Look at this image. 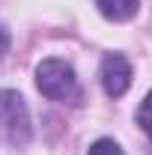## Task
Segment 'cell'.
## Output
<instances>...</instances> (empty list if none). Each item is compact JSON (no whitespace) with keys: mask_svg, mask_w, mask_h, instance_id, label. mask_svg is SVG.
<instances>
[{"mask_svg":"<svg viewBox=\"0 0 152 155\" xmlns=\"http://www.w3.org/2000/svg\"><path fill=\"white\" fill-rule=\"evenodd\" d=\"M101 87L111 98H119L131 87V66L122 54H107L101 60Z\"/></svg>","mask_w":152,"mask_h":155,"instance_id":"cell-3","label":"cell"},{"mask_svg":"<svg viewBox=\"0 0 152 155\" xmlns=\"http://www.w3.org/2000/svg\"><path fill=\"white\" fill-rule=\"evenodd\" d=\"M137 125L146 131V137L152 140V93L143 101H140V107H137Z\"/></svg>","mask_w":152,"mask_h":155,"instance_id":"cell-5","label":"cell"},{"mask_svg":"<svg viewBox=\"0 0 152 155\" xmlns=\"http://www.w3.org/2000/svg\"><path fill=\"white\" fill-rule=\"evenodd\" d=\"M6 48H9V33H6V30L0 27V57L6 54Z\"/></svg>","mask_w":152,"mask_h":155,"instance_id":"cell-7","label":"cell"},{"mask_svg":"<svg viewBox=\"0 0 152 155\" xmlns=\"http://www.w3.org/2000/svg\"><path fill=\"white\" fill-rule=\"evenodd\" d=\"M0 140L24 146L30 140V110L12 90H0Z\"/></svg>","mask_w":152,"mask_h":155,"instance_id":"cell-2","label":"cell"},{"mask_svg":"<svg viewBox=\"0 0 152 155\" xmlns=\"http://www.w3.org/2000/svg\"><path fill=\"white\" fill-rule=\"evenodd\" d=\"M36 84H39V93L54 101H78L81 98V87H78V75L75 69L63 60L51 57V60H42L36 69Z\"/></svg>","mask_w":152,"mask_h":155,"instance_id":"cell-1","label":"cell"},{"mask_svg":"<svg viewBox=\"0 0 152 155\" xmlns=\"http://www.w3.org/2000/svg\"><path fill=\"white\" fill-rule=\"evenodd\" d=\"M87 155H122V149L116 146L114 140L101 137V140H95L93 146H90V152H87Z\"/></svg>","mask_w":152,"mask_h":155,"instance_id":"cell-6","label":"cell"},{"mask_svg":"<svg viewBox=\"0 0 152 155\" xmlns=\"http://www.w3.org/2000/svg\"><path fill=\"white\" fill-rule=\"evenodd\" d=\"M95 6H98V12L104 18H111V21H128V18L137 15L140 0H95Z\"/></svg>","mask_w":152,"mask_h":155,"instance_id":"cell-4","label":"cell"}]
</instances>
